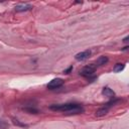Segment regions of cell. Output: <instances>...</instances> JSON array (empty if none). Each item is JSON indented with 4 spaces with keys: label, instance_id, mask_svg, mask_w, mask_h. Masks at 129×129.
I'll use <instances>...</instances> for the list:
<instances>
[{
    "label": "cell",
    "instance_id": "1",
    "mask_svg": "<svg viewBox=\"0 0 129 129\" xmlns=\"http://www.w3.org/2000/svg\"><path fill=\"white\" fill-rule=\"evenodd\" d=\"M50 110L52 111H58V112H63L67 114H80L84 112V108L75 103H67V104H59V105H51L49 107Z\"/></svg>",
    "mask_w": 129,
    "mask_h": 129
},
{
    "label": "cell",
    "instance_id": "2",
    "mask_svg": "<svg viewBox=\"0 0 129 129\" xmlns=\"http://www.w3.org/2000/svg\"><path fill=\"white\" fill-rule=\"evenodd\" d=\"M96 69H97V67H96L94 63L88 64V66L84 67V68L81 70L80 75H81V76H83V77H90V76H92V75L95 73Z\"/></svg>",
    "mask_w": 129,
    "mask_h": 129
},
{
    "label": "cell",
    "instance_id": "3",
    "mask_svg": "<svg viewBox=\"0 0 129 129\" xmlns=\"http://www.w3.org/2000/svg\"><path fill=\"white\" fill-rule=\"evenodd\" d=\"M63 83H64V81H63L62 79H60V78L53 79V80H51V81L47 84V89H49V90L57 89V88L61 87V86L63 85Z\"/></svg>",
    "mask_w": 129,
    "mask_h": 129
},
{
    "label": "cell",
    "instance_id": "4",
    "mask_svg": "<svg viewBox=\"0 0 129 129\" xmlns=\"http://www.w3.org/2000/svg\"><path fill=\"white\" fill-rule=\"evenodd\" d=\"M90 55H91V50H90V49H87V50H84V51H82V52L77 53V54L75 55V58H76L77 60L82 61V60H85V59L89 58Z\"/></svg>",
    "mask_w": 129,
    "mask_h": 129
},
{
    "label": "cell",
    "instance_id": "5",
    "mask_svg": "<svg viewBox=\"0 0 129 129\" xmlns=\"http://www.w3.org/2000/svg\"><path fill=\"white\" fill-rule=\"evenodd\" d=\"M32 9V5L30 4H18L15 6V11L17 12H23V11H28V10H31Z\"/></svg>",
    "mask_w": 129,
    "mask_h": 129
},
{
    "label": "cell",
    "instance_id": "6",
    "mask_svg": "<svg viewBox=\"0 0 129 129\" xmlns=\"http://www.w3.org/2000/svg\"><path fill=\"white\" fill-rule=\"evenodd\" d=\"M108 61H109L108 56H106V55H102V56H99V57L96 59V61H95V63H94V64L98 68V67H102V66L106 64Z\"/></svg>",
    "mask_w": 129,
    "mask_h": 129
},
{
    "label": "cell",
    "instance_id": "7",
    "mask_svg": "<svg viewBox=\"0 0 129 129\" xmlns=\"http://www.w3.org/2000/svg\"><path fill=\"white\" fill-rule=\"evenodd\" d=\"M109 107L107 106V105H105V106H103L102 108H100V109H98L97 111H96V116L97 117H102V116H105L108 112H109Z\"/></svg>",
    "mask_w": 129,
    "mask_h": 129
},
{
    "label": "cell",
    "instance_id": "8",
    "mask_svg": "<svg viewBox=\"0 0 129 129\" xmlns=\"http://www.w3.org/2000/svg\"><path fill=\"white\" fill-rule=\"evenodd\" d=\"M102 94L105 95L106 97H109V98H115V92H114L112 89L108 88V87H105V88L103 89Z\"/></svg>",
    "mask_w": 129,
    "mask_h": 129
},
{
    "label": "cell",
    "instance_id": "9",
    "mask_svg": "<svg viewBox=\"0 0 129 129\" xmlns=\"http://www.w3.org/2000/svg\"><path fill=\"white\" fill-rule=\"evenodd\" d=\"M124 68H125V64L124 63H116L115 66H114V68H113V71L115 72V73H119V72H121V71H123L124 70Z\"/></svg>",
    "mask_w": 129,
    "mask_h": 129
},
{
    "label": "cell",
    "instance_id": "10",
    "mask_svg": "<svg viewBox=\"0 0 129 129\" xmlns=\"http://www.w3.org/2000/svg\"><path fill=\"white\" fill-rule=\"evenodd\" d=\"M7 127H8V124L5 121H3V120L0 119V129H6Z\"/></svg>",
    "mask_w": 129,
    "mask_h": 129
},
{
    "label": "cell",
    "instance_id": "11",
    "mask_svg": "<svg viewBox=\"0 0 129 129\" xmlns=\"http://www.w3.org/2000/svg\"><path fill=\"white\" fill-rule=\"evenodd\" d=\"M13 123H14L15 125H19V126H22V127H26V126H27L26 124H22V123H20L18 120H15V119H13Z\"/></svg>",
    "mask_w": 129,
    "mask_h": 129
},
{
    "label": "cell",
    "instance_id": "12",
    "mask_svg": "<svg viewBox=\"0 0 129 129\" xmlns=\"http://www.w3.org/2000/svg\"><path fill=\"white\" fill-rule=\"evenodd\" d=\"M72 70H73V67H70V68H69L68 70H66L63 73H64V74H70V72H71Z\"/></svg>",
    "mask_w": 129,
    "mask_h": 129
},
{
    "label": "cell",
    "instance_id": "13",
    "mask_svg": "<svg viewBox=\"0 0 129 129\" xmlns=\"http://www.w3.org/2000/svg\"><path fill=\"white\" fill-rule=\"evenodd\" d=\"M128 38H129V36H126V37L123 39V42H127V41H128Z\"/></svg>",
    "mask_w": 129,
    "mask_h": 129
}]
</instances>
